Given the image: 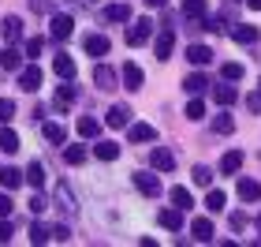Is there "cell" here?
Segmentation results:
<instances>
[{
	"instance_id": "obj_1",
	"label": "cell",
	"mask_w": 261,
	"mask_h": 247,
	"mask_svg": "<svg viewBox=\"0 0 261 247\" xmlns=\"http://www.w3.org/2000/svg\"><path fill=\"white\" fill-rule=\"evenodd\" d=\"M49 34H53L56 41H67L71 34H75V19H71V15H60V11H56V15L49 19Z\"/></svg>"
},
{
	"instance_id": "obj_2",
	"label": "cell",
	"mask_w": 261,
	"mask_h": 247,
	"mask_svg": "<svg viewBox=\"0 0 261 247\" xmlns=\"http://www.w3.org/2000/svg\"><path fill=\"white\" fill-rule=\"evenodd\" d=\"M41 79H45V75H41V68H38V64H30V68H22V72H19V86L27 90V94H38V90H41Z\"/></svg>"
},
{
	"instance_id": "obj_3",
	"label": "cell",
	"mask_w": 261,
	"mask_h": 247,
	"mask_svg": "<svg viewBox=\"0 0 261 247\" xmlns=\"http://www.w3.org/2000/svg\"><path fill=\"white\" fill-rule=\"evenodd\" d=\"M135 187H138V191L146 195V198H157V195L164 191L161 180H157V176H149V172H135Z\"/></svg>"
},
{
	"instance_id": "obj_4",
	"label": "cell",
	"mask_w": 261,
	"mask_h": 247,
	"mask_svg": "<svg viewBox=\"0 0 261 247\" xmlns=\"http://www.w3.org/2000/svg\"><path fill=\"white\" fill-rule=\"evenodd\" d=\"M149 161H153V169H157V172H172L175 169V154H172L168 146H153Z\"/></svg>"
},
{
	"instance_id": "obj_5",
	"label": "cell",
	"mask_w": 261,
	"mask_h": 247,
	"mask_svg": "<svg viewBox=\"0 0 261 247\" xmlns=\"http://www.w3.org/2000/svg\"><path fill=\"white\" fill-rule=\"evenodd\" d=\"M191 236H194L198 243H213L217 229H213V221H209V217H194V221H191Z\"/></svg>"
},
{
	"instance_id": "obj_6",
	"label": "cell",
	"mask_w": 261,
	"mask_h": 247,
	"mask_svg": "<svg viewBox=\"0 0 261 247\" xmlns=\"http://www.w3.org/2000/svg\"><path fill=\"white\" fill-rule=\"evenodd\" d=\"M172 49H175V34H172L168 27H164V30L157 34V45H153V53H157V60H168Z\"/></svg>"
},
{
	"instance_id": "obj_7",
	"label": "cell",
	"mask_w": 261,
	"mask_h": 247,
	"mask_svg": "<svg viewBox=\"0 0 261 247\" xmlns=\"http://www.w3.org/2000/svg\"><path fill=\"white\" fill-rule=\"evenodd\" d=\"M257 38H261V30L250 27V23H239V27L231 30V41H239V45H257Z\"/></svg>"
},
{
	"instance_id": "obj_8",
	"label": "cell",
	"mask_w": 261,
	"mask_h": 247,
	"mask_svg": "<svg viewBox=\"0 0 261 247\" xmlns=\"http://www.w3.org/2000/svg\"><path fill=\"white\" fill-rule=\"evenodd\" d=\"M183 214H187V210H179V206H172V210H161V225L164 229H168V232H179L183 229Z\"/></svg>"
},
{
	"instance_id": "obj_9",
	"label": "cell",
	"mask_w": 261,
	"mask_h": 247,
	"mask_svg": "<svg viewBox=\"0 0 261 247\" xmlns=\"http://www.w3.org/2000/svg\"><path fill=\"white\" fill-rule=\"evenodd\" d=\"M82 45H86L90 56H105V53H109V38H105V34H86Z\"/></svg>"
},
{
	"instance_id": "obj_10",
	"label": "cell",
	"mask_w": 261,
	"mask_h": 247,
	"mask_svg": "<svg viewBox=\"0 0 261 247\" xmlns=\"http://www.w3.org/2000/svg\"><path fill=\"white\" fill-rule=\"evenodd\" d=\"M149 34H153V23L149 19H138L135 27H130V34H127V45H142Z\"/></svg>"
},
{
	"instance_id": "obj_11",
	"label": "cell",
	"mask_w": 261,
	"mask_h": 247,
	"mask_svg": "<svg viewBox=\"0 0 261 247\" xmlns=\"http://www.w3.org/2000/svg\"><path fill=\"white\" fill-rule=\"evenodd\" d=\"M239 169H243V150H228V154L220 158V172L224 176H235Z\"/></svg>"
},
{
	"instance_id": "obj_12",
	"label": "cell",
	"mask_w": 261,
	"mask_h": 247,
	"mask_svg": "<svg viewBox=\"0 0 261 247\" xmlns=\"http://www.w3.org/2000/svg\"><path fill=\"white\" fill-rule=\"evenodd\" d=\"M187 60L194 68H205V64H213V49L209 45H191V49H187Z\"/></svg>"
},
{
	"instance_id": "obj_13",
	"label": "cell",
	"mask_w": 261,
	"mask_h": 247,
	"mask_svg": "<svg viewBox=\"0 0 261 247\" xmlns=\"http://www.w3.org/2000/svg\"><path fill=\"white\" fill-rule=\"evenodd\" d=\"M22 176H27V184L34 187V191H41V187H45V165H41V161H30Z\"/></svg>"
},
{
	"instance_id": "obj_14",
	"label": "cell",
	"mask_w": 261,
	"mask_h": 247,
	"mask_svg": "<svg viewBox=\"0 0 261 247\" xmlns=\"http://www.w3.org/2000/svg\"><path fill=\"white\" fill-rule=\"evenodd\" d=\"M93 82H97V90H116V72L105 68V64H97L93 68Z\"/></svg>"
},
{
	"instance_id": "obj_15",
	"label": "cell",
	"mask_w": 261,
	"mask_h": 247,
	"mask_svg": "<svg viewBox=\"0 0 261 247\" xmlns=\"http://www.w3.org/2000/svg\"><path fill=\"white\" fill-rule=\"evenodd\" d=\"M239 198H243V203H257V198H261V184L250 180V176H243V180H239Z\"/></svg>"
},
{
	"instance_id": "obj_16",
	"label": "cell",
	"mask_w": 261,
	"mask_h": 247,
	"mask_svg": "<svg viewBox=\"0 0 261 247\" xmlns=\"http://www.w3.org/2000/svg\"><path fill=\"white\" fill-rule=\"evenodd\" d=\"M205 11H209V4H205V0H183V19H194V23H201V19H205Z\"/></svg>"
},
{
	"instance_id": "obj_17",
	"label": "cell",
	"mask_w": 261,
	"mask_h": 247,
	"mask_svg": "<svg viewBox=\"0 0 261 247\" xmlns=\"http://www.w3.org/2000/svg\"><path fill=\"white\" fill-rule=\"evenodd\" d=\"M53 72L60 75V79H75V60H71L67 53H56V60H53Z\"/></svg>"
},
{
	"instance_id": "obj_18",
	"label": "cell",
	"mask_w": 261,
	"mask_h": 247,
	"mask_svg": "<svg viewBox=\"0 0 261 247\" xmlns=\"http://www.w3.org/2000/svg\"><path fill=\"white\" fill-rule=\"evenodd\" d=\"M0 30H4V38H8V41H19V38H22V19H19V15H4Z\"/></svg>"
},
{
	"instance_id": "obj_19",
	"label": "cell",
	"mask_w": 261,
	"mask_h": 247,
	"mask_svg": "<svg viewBox=\"0 0 261 247\" xmlns=\"http://www.w3.org/2000/svg\"><path fill=\"white\" fill-rule=\"evenodd\" d=\"M142 79H146V75H142V68L138 64H123V82H127V90H142Z\"/></svg>"
},
{
	"instance_id": "obj_20",
	"label": "cell",
	"mask_w": 261,
	"mask_h": 247,
	"mask_svg": "<svg viewBox=\"0 0 261 247\" xmlns=\"http://www.w3.org/2000/svg\"><path fill=\"white\" fill-rule=\"evenodd\" d=\"M157 131H153V124H130V143H153Z\"/></svg>"
},
{
	"instance_id": "obj_21",
	"label": "cell",
	"mask_w": 261,
	"mask_h": 247,
	"mask_svg": "<svg viewBox=\"0 0 261 247\" xmlns=\"http://www.w3.org/2000/svg\"><path fill=\"white\" fill-rule=\"evenodd\" d=\"M130 116H135V113H130L127 105H112V109H109V127H123V124H130Z\"/></svg>"
},
{
	"instance_id": "obj_22",
	"label": "cell",
	"mask_w": 261,
	"mask_h": 247,
	"mask_svg": "<svg viewBox=\"0 0 261 247\" xmlns=\"http://www.w3.org/2000/svg\"><path fill=\"white\" fill-rule=\"evenodd\" d=\"M75 94H79V90L67 82V86H60V90H56V101H53V105H56L60 113H67V109H71V101H75Z\"/></svg>"
},
{
	"instance_id": "obj_23",
	"label": "cell",
	"mask_w": 261,
	"mask_h": 247,
	"mask_svg": "<svg viewBox=\"0 0 261 247\" xmlns=\"http://www.w3.org/2000/svg\"><path fill=\"white\" fill-rule=\"evenodd\" d=\"M105 19L109 23H130V8L127 4H109L105 8Z\"/></svg>"
},
{
	"instance_id": "obj_24",
	"label": "cell",
	"mask_w": 261,
	"mask_h": 247,
	"mask_svg": "<svg viewBox=\"0 0 261 247\" xmlns=\"http://www.w3.org/2000/svg\"><path fill=\"white\" fill-rule=\"evenodd\" d=\"M168 198H172V206H179V210H191V206H194V198H191V191H187V187H172Z\"/></svg>"
},
{
	"instance_id": "obj_25",
	"label": "cell",
	"mask_w": 261,
	"mask_h": 247,
	"mask_svg": "<svg viewBox=\"0 0 261 247\" xmlns=\"http://www.w3.org/2000/svg\"><path fill=\"white\" fill-rule=\"evenodd\" d=\"M0 150H4V154H15L19 150V135L11 131V127H0Z\"/></svg>"
},
{
	"instance_id": "obj_26",
	"label": "cell",
	"mask_w": 261,
	"mask_h": 247,
	"mask_svg": "<svg viewBox=\"0 0 261 247\" xmlns=\"http://www.w3.org/2000/svg\"><path fill=\"white\" fill-rule=\"evenodd\" d=\"M79 135L82 139H97L101 135V124L93 120V116H82V120H79Z\"/></svg>"
},
{
	"instance_id": "obj_27",
	"label": "cell",
	"mask_w": 261,
	"mask_h": 247,
	"mask_svg": "<svg viewBox=\"0 0 261 247\" xmlns=\"http://www.w3.org/2000/svg\"><path fill=\"white\" fill-rule=\"evenodd\" d=\"M0 64H4V72H19V68H22L19 49H4V53H0Z\"/></svg>"
},
{
	"instance_id": "obj_28",
	"label": "cell",
	"mask_w": 261,
	"mask_h": 247,
	"mask_svg": "<svg viewBox=\"0 0 261 247\" xmlns=\"http://www.w3.org/2000/svg\"><path fill=\"white\" fill-rule=\"evenodd\" d=\"M22 180H27V176H22L19 169H0V187H8V191H11V187H19Z\"/></svg>"
},
{
	"instance_id": "obj_29",
	"label": "cell",
	"mask_w": 261,
	"mask_h": 247,
	"mask_svg": "<svg viewBox=\"0 0 261 247\" xmlns=\"http://www.w3.org/2000/svg\"><path fill=\"white\" fill-rule=\"evenodd\" d=\"M213 98H217V105H235V101H239V90L224 82V86H217V94H213Z\"/></svg>"
},
{
	"instance_id": "obj_30",
	"label": "cell",
	"mask_w": 261,
	"mask_h": 247,
	"mask_svg": "<svg viewBox=\"0 0 261 247\" xmlns=\"http://www.w3.org/2000/svg\"><path fill=\"white\" fill-rule=\"evenodd\" d=\"M243 72H246V68H243V64H235V60L220 64V75H224V82H239V79H243Z\"/></svg>"
},
{
	"instance_id": "obj_31",
	"label": "cell",
	"mask_w": 261,
	"mask_h": 247,
	"mask_svg": "<svg viewBox=\"0 0 261 247\" xmlns=\"http://www.w3.org/2000/svg\"><path fill=\"white\" fill-rule=\"evenodd\" d=\"M86 158H90V154H86V146H67V150H64V161H67V165H75V169H79V165H86Z\"/></svg>"
},
{
	"instance_id": "obj_32",
	"label": "cell",
	"mask_w": 261,
	"mask_h": 247,
	"mask_svg": "<svg viewBox=\"0 0 261 247\" xmlns=\"http://www.w3.org/2000/svg\"><path fill=\"white\" fill-rule=\"evenodd\" d=\"M93 154H97L101 161H116V158H120V146H116V143H97Z\"/></svg>"
},
{
	"instance_id": "obj_33",
	"label": "cell",
	"mask_w": 261,
	"mask_h": 247,
	"mask_svg": "<svg viewBox=\"0 0 261 247\" xmlns=\"http://www.w3.org/2000/svg\"><path fill=\"white\" fill-rule=\"evenodd\" d=\"M205 86H209L205 75H187V79H183V90H187V94H201Z\"/></svg>"
},
{
	"instance_id": "obj_34",
	"label": "cell",
	"mask_w": 261,
	"mask_h": 247,
	"mask_svg": "<svg viewBox=\"0 0 261 247\" xmlns=\"http://www.w3.org/2000/svg\"><path fill=\"white\" fill-rule=\"evenodd\" d=\"M45 139H49V143H56V146H60L64 139H67V127H64V124H45Z\"/></svg>"
},
{
	"instance_id": "obj_35",
	"label": "cell",
	"mask_w": 261,
	"mask_h": 247,
	"mask_svg": "<svg viewBox=\"0 0 261 247\" xmlns=\"http://www.w3.org/2000/svg\"><path fill=\"white\" fill-rule=\"evenodd\" d=\"M213 131H217V135H231L235 131V120H231L228 113H220L217 120H213Z\"/></svg>"
},
{
	"instance_id": "obj_36",
	"label": "cell",
	"mask_w": 261,
	"mask_h": 247,
	"mask_svg": "<svg viewBox=\"0 0 261 247\" xmlns=\"http://www.w3.org/2000/svg\"><path fill=\"white\" fill-rule=\"evenodd\" d=\"M205 210H209V214H220V210H224V191H209L205 195Z\"/></svg>"
},
{
	"instance_id": "obj_37",
	"label": "cell",
	"mask_w": 261,
	"mask_h": 247,
	"mask_svg": "<svg viewBox=\"0 0 261 247\" xmlns=\"http://www.w3.org/2000/svg\"><path fill=\"white\" fill-rule=\"evenodd\" d=\"M11 116H15V101H11V98H0V124H8Z\"/></svg>"
},
{
	"instance_id": "obj_38",
	"label": "cell",
	"mask_w": 261,
	"mask_h": 247,
	"mask_svg": "<svg viewBox=\"0 0 261 247\" xmlns=\"http://www.w3.org/2000/svg\"><path fill=\"white\" fill-rule=\"evenodd\" d=\"M194 184L209 187V184H213V169H205V165H198V169H194Z\"/></svg>"
},
{
	"instance_id": "obj_39",
	"label": "cell",
	"mask_w": 261,
	"mask_h": 247,
	"mask_svg": "<svg viewBox=\"0 0 261 247\" xmlns=\"http://www.w3.org/2000/svg\"><path fill=\"white\" fill-rule=\"evenodd\" d=\"M201 116H205V105H201V101L194 98L191 105H187V120H201Z\"/></svg>"
},
{
	"instance_id": "obj_40",
	"label": "cell",
	"mask_w": 261,
	"mask_h": 247,
	"mask_svg": "<svg viewBox=\"0 0 261 247\" xmlns=\"http://www.w3.org/2000/svg\"><path fill=\"white\" fill-rule=\"evenodd\" d=\"M45 240H53V236H49L41 225H30V243H45Z\"/></svg>"
},
{
	"instance_id": "obj_41",
	"label": "cell",
	"mask_w": 261,
	"mask_h": 247,
	"mask_svg": "<svg viewBox=\"0 0 261 247\" xmlns=\"http://www.w3.org/2000/svg\"><path fill=\"white\" fill-rule=\"evenodd\" d=\"M49 236H53L56 243H67V240H71V229H67V225H56V229L49 232Z\"/></svg>"
},
{
	"instance_id": "obj_42",
	"label": "cell",
	"mask_w": 261,
	"mask_h": 247,
	"mask_svg": "<svg viewBox=\"0 0 261 247\" xmlns=\"http://www.w3.org/2000/svg\"><path fill=\"white\" fill-rule=\"evenodd\" d=\"M41 45H45L41 38H27V56H30V60H34V56L41 53Z\"/></svg>"
},
{
	"instance_id": "obj_43",
	"label": "cell",
	"mask_w": 261,
	"mask_h": 247,
	"mask_svg": "<svg viewBox=\"0 0 261 247\" xmlns=\"http://www.w3.org/2000/svg\"><path fill=\"white\" fill-rule=\"evenodd\" d=\"M228 225H231V232H243V229H246V214H231Z\"/></svg>"
},
{
	"instance_id": "obj_44",
	"label": "cell",
	"mask_w": 261,
	"mask_h": 247,
	"mask_svg": "<svg viewBox=\"0 0 261 247\" xmlns=\"http://www.w3.org/2000/svg\"><path fill=\"white\" fill-rule=\"evenodd\" d=\"M246 109H250V113H261V94H246Z\"/></svg>"
},
{
	"instance_id": "obj_45",
	"label": "cell",
	"mask_w": 261,
	"mask_h": 247,
	"mask_svg": "<svg viewBox=\"0 0 261 247\" xmlns=\"http://www.w3.org/2000/svg\"><path fill=\"white\" fill-rule=\"evenodd\" d=\"M30 11H53V0H30Z\"/></svg>"
},
{
	"instance_id": "obj_46",
	"label": "cell",
	"mask_w": 261,
	"mask_h": 247,
	"mask_svg": "<svg viewBox=\"0 0 261 247\" xmlns=\"http://www.w3.org/2000/svg\"><path fill=\"white\" fill-rule=\"evenodd\" d=\"M11 206H15V203H11L8 195H0V217H8V214H11Z\"/></svg>"
},
{
	"instance_id": "obj_47",
	"label": "cell",
	"mask_w": 261,
	"mask_h": 247,
	"mask_svg": "<svg viewBox=\"0 0 261 247\" xmlns=\"http://www.w3.org/2000/svg\"><path fill=\"white\" fill-rule=\"evenodd\" d=\"M30 210H34V214H41V210H45V198L34 195V198H30Z\"/></svg>"
},
{
	"instance_id": "obj_48",
	"label": "cell",
	"mask_w": 261,
	"mask_h": 247,
	"mask_svg": "<svg viewBox=\"0 0 261 247\" xmlns=\"http://www.w3.org/2000/svg\"><path fill=\"white\" fill-rule=\"evenodd\" d=\"M11 240V225H8V221H0V243H8Z\"/></svg>"
},
{
	"instance_id": "obj_49",
	"label": "cell",
	"mask_w": 261,
	"mask_h": 247,
	"mask_svg": "<svg viewBox=\"0 0 261 247\" xmlns=\"http://www.w3.org/2000/svg\"><path fill=\"white\" fill-rule=\"evenodd\" d=\"M168 0H146V8H164Z\"/></svg>"
},
{
	"instance_id": "obj_50",
	"label": "cell",
	"mask_w": 261,
	"mask_h": 247,
	"mask_svg": "<svg viewBox=\"0 0 261 247\" xmlns=\"http://www.w3.org/2000/svg\"><path fill=\"white\" fill-rule=\"evenodd\" d=\"M246 4H250L254 11H261V0H246Z\"/></svg>"
},
{
	"instance_id": "obj_51",
	"label": "cell",
	"mask_w": 261,
	"mask_h": 247,
	"mask_svg": "<svg viewBox=\"0 0 261 247\" xmlns=\"http://www.w3.org/2000/svg\"><path fill=\"white\" fill-rule=\"evenodd\" d=\"M257 232H261V217H257Z\"/></svg>"
}]
</instances>
